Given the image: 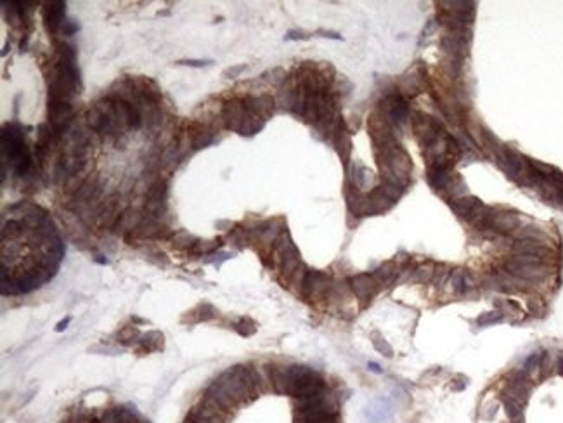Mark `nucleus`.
Returning a JSON list of instances; mask_svg holds the SVG:
<instances>
[{
    "label": "nucleus",
    "instance_id": "2f4dec72",
    "mask_svg": "<svg viewBox=\"0 0 563 423\" xmlns=\"http://www.w3.org/2000/svg\"><path fill=\"white\" fill-rule=\"evenodd\" d=\"M556 369L560 375H563V352L558 354V357H556Z\"/></svg>",
    "mask_w": 563,
    "mask_h": 423
},
{
    "label": "nucleus",
    "instance_id": "4468645a",
    "mask_svg": "<svg viewBox=\"0 0 563 423\" xmlns=\"http://www.w3.org/2000/svg\"><path fill=\"white\" fill-rule=\"evenodd\" d=\"M397 274H399V266H397V262H387V264H383V266H380L375 273H373V278L376 279V283L380 286H388L397 279Z\"/></svg>",
    "mask_w": 563,
    "mask_h": 423
},
{
    "label": "nucleus",
    "instance_id": "bb28decb",
    "mask_svg": "<svg viewBox=\"0 0 563 423\" xmlns=\"http://www.w3.org/2000/svg\"><path fill=\"white\" fill-rule=\"evenodd\" d=\"M302 39H307V35L302 32H295V30L288 32V35H286V40H302Z\"/></svg>",
    "mask_w": 563,
    "mask_h": 423
},
{
    "label": "nucleus",
    "instance_id": "c85d7f7f",
    "mask_svg": "<svg viewBox=\"0 0 563 423\" xmlns=\"http://www.w3.org/2000/svg\"><path fill=\"white\" fill-rule=\"evenodd\" d=\"M317 33H321L323 37H326V39H335V40H342V37L338 35V33L335 32H324V30H319Z\"/></svg>",
    "mask_w": 563,
    "mask_h": 423
},
{
    "label": "nucleus",
    "instance_id": "6e6552de",
    "mask_svg": "<svg viewBox=\"0 0 563 423\" xmlns=\"http://www.w3.org/2000/svg\"><path fill=\"white\" fill-rule=\"evenodd\" d=\"M243 104L246 106L248 111L262 120L269 118L272 113H274V99H272L270 96H267V94L256 96V97L255 96L246 97V99L243 101Z\"/></svg>",
    "mask_w": 563,
    "mask_h": 423
},
{
    "label": "nucleus",
    "instance_id": "6ab92c4d",
    "mask_svg": "<svg viewBox=\"0 0 563 423\" xmlns=\"http://www.w3.org/2000/svg\"><path fill=\"white\" fill-rule=\"evenodd\" d=\"M220 247V240L218 241H198L191 247V254L199 255V254H211L213 250Z\"/></svg>",
    "mask_w": 563,
    "mask_h": 423
},
{
    "label": "nucleus",
    "instance_id": "a211bd4d",
    "mask_svg": "<svg viewBox=\"0 0 563 423\" xmlns=\"http://www.w3.org/2000/svg\"><path fill=\"white\" fill-rule=\"evenodd\" d=\"M371 342H373V345H375V349L378 350V352L383 354L385 357H392V356H394V349L388 345L387 340L381 337L380 333H373L371 335Z\"/></svg>",
    "mask_w": 563,
    "mask_h": 423
},
{
    "label": "nucleus",
    "instance_id": "412c9836",
    "mask_svg": "<svg viewBox=\"0 0 563 423\" xmlns=\"http://www.w3.org/2000/svg\"><path fill=\"white\" fill-rule=\"evenodd\" d=\"M464 274H466V271L458 269V271H454V273H452V278H451L452 288H454V292L459 293V295L466 293V285H464Z\"/></svg>",
    "mask_w": 563,
    "mask_h": 423
},
{
    "label": "nucleus",
    "instance_id": "ddd939ff",
    "mask_svg": "<svg viewBox=\"0 0 563 423\" xmlns=\"http://www.w3.org/2000/svg\"><path fill=\"white\" fill-rule=\"evenodd\" d=\"M189 137H191V142L196 149L206 148V146L213 141V132H211L208 127L203 125V123L192 122L191 127H189Z\"/></svg>",
    "mask_w": 563,
    "mask_h": 423
},
{
    "label": "nucleus",
    "instance_id": "f8f14e48",
    "mask_svg": "<svg viewBox=\"0 0 563 423\" xmlns=\"http://www.w3.org/2000/svg\"><path fill=\"white\" fill-rule=\"evenodd\" d=\"M520 224V217L515 214H509V212H502V214L494 215L492 221V231H496L497 234H509L513 231L518 229Z\"/></svg>",
    "mask_w": 563,
    "mask_h": 423
},
{
    "label": "nucleus",
    "instance_id": "7ed1b4c3",
    "mask_svg": "<svg viewBox=\"0 0 563 423\" xmlns=\"http://www.w3.org/2000/svg\"><path fill=\"white\" fill-rule=\"evenodd\" d=\"M504 271L523 281H539L547 274L546 264L542 259L534 255L513 254L504 262Z\"/></svg>",
    "mask_w": 563,
    "mask_h": 423
},
{
    "label": "nucleus",
    "instance_id": "f3484780",
    "mask_svg": "<svg viewBox=\"0 0 563 423\" xmlns=\"http://www.w3.org/2000/svg\"><path fill=\"white\" fill-rule=\"evenodd\" d=\"M234 330L241 335V337H250L256 331V323L251 321L250 317H241L236 324H234Z\"/></svg>",
    "mask_w": 563,
    "mask_h": 423
},
{
    "label": "nucleus",
    "instance_id": "4be33fe9",
    "mask_svg": "<svg viewBox=\"0 0 563 423\" xmlns=\"http://www.w3.org/2000/svg\"><path fill=\"white\" fill-rule=\"evenodd\" d=\"M433 276H435V271H433V267H419V269L414 273L413 276V281H418V283H428L433 279Z\"/></svg>",
    "mask_w": 563,
    "mask_h": 423
},
{
    "label": "nucleus",
    "instance_id": "5701e85b",
    "mask_svg": "<svg viewBox=\"0 0 563 423\" xmlns=\"http://www.w3.org/2000/svg\"><path fill=\"white\" fill-rule=\"evenodd\" d=\"M542 354L544 352H532L530 356L525 359V362H523V369H525V371L530 373V371H534L535 368H539V364H541V359H542Z\"/></svg>",
    "mask_w": 563,
    "mask_h": 423
},
{
    "label": "nucleus",
    "instance_id": "473e14b6",
    "mask_svg": "<svg viewBox=\"0 0 563 423\" xmlns=\"http://www.w3.org/2000/svg\"><path fill=\"white\" fill-rule=\"evenodd\" d=\"M368 366H369V369H371V371H375V373H381V371H383V369H381L380 366L376 364V362H369Z\"/></svg>",
    "mask_w": 563,
    "mask_h": 423
},
{
    "label": "nucleus",
    "instance_id": "f03ea898",
    "mask_svg": "<svg viewBox=\"0 0 563 423\" xmlns=\"http://www.w3.org/2000/svg\"><path fill=\"white\" fill-rule=\"evenodd\" d=\"M2 158L4 165L9 163L16 175H25L28 172L32 158L20 127L6 125L2 128Z\"/></svg>",
    "mask_w": 563,
    "mask_h": 423
},
{
    "label": "nucleus",
    "instance_id": "72a5a7b5",
    "mask_svg": "<svg viewBox=\"0 0 563 423\" xmlns=\"http://www.w3.org/2000/svg\"><path fill=\"white\" fill-rule=\"evenodd\" d=\"M511 423H525V421H523V418H521V420H513Z\"/></svg>",
    "mask_w": 563,
    "mask_h": 423
},
{
    "label": "nucleus",
    "instance_id": "423d86ee",
    "mask_svg": "<svg viewBox=\"0 0 563 423\" xmlns=\"http://www.w3.org/2000/svg\"><path fill=\"white\" fill-rule=\"evenodd\" d=\"M350 288L355 293V297L362 302V304H368V302L373 300V297L378 293V288L380 285L376 283V279L373 278V274H357L354 278H350L349 281Z\"/></svg>",
    "mask_w": 563,
    "mask_h": 423
},
{
    "label": "nucleus",
    "instance_id": "aec40b11",
    "mask_svg": "<svg viewBox=\"0 0 563 423\" xmlns=\"http://www.w3.org/2000/svg\"><path fill=\"white\" fill-rule=\"evenodd\" d=\"M504 319V314L499 311H492V312H483L482 316H478L477 324L478 326H490V324L501 323Z\"/></svg>",
    "mask_w": 563,
    "mask_h": 423
},
{
    "label": "nucleus",
    "instance_id": "1a4fd4ad",
    "mask_svg": "<svg viewBox=\"0 0 563 423\" xmlns=\"http://www.w3.org/2000/svg\"><path fill=\"white\" fill-rule=\"evenodd\" d=\"M383 108L392 122H404L407 118V113H409L407 103L400 96H395V94L394 96H388L383 101Z\"/></svg>",
    "mask_w": 563,
    "mask_h": 423
},
{
    "label": "nucleus",
    "instance_id": "7c9ffc66",
    "mask_svg": "<svg viewBox=\"0 0 563 423\" xmlns=\"http://www.w3.org/2000/svg\"><path fill=\"white\" fill-rule=\"evenodd\" d=\"M70 321H71V317H66V319L59 321V324H58V326H56V331H63V330H66L68 324H70Z\"/></svg>",
    "mask_w": 563,
    "mask_h": 423
},
{
    "label": "nucleus",
    "instance_id": "b1692460",
    "mask_svg": "<svg viewBox=\"0 0 563 423\" xmlns=\"http://www.w3.org/2000/svg\"><path fill=\"white\" fill-rule=\"evenodd\" d=\"M137 338H141V333H139V330H137V328H134V326H127L125 330L120 333V342L127 343V345H128V343H132V342H135Z\"/></svg>",
    "mask_w": 563,
    "mask_h": 423
},
{
    "label": "nucleus",
    "instance_id": "f257e3e1",
    "mask_svg": "<svg viewBox=\"0 0 563 423\" xmlns=\"http://www.w3.org/2000/svg\"><path fill=\"white\" fill-rule=\"evenodd\" d=\"M78 82L80 78L77 70V54L70 45L63 44L59 47L58 61L49 85V96H58L70 101V97L78 92Z\"/></svg>",
    "mask_w": 563,
    "mask_h": 423
},
{
    "label": "nucleus",
    "instance_id": "393cba45",
    "mask_svg": "<svg viewBox=\"0 0 563 423\" xmlns=\"http://www.w3.org/2000/svg\"><path fill=\"white\" fill-rule=\"evenodd\" d=\"M496 413H497V404L490 402V404H487L485 409H483V418H485V420H492V418L496 416Z\"/></svg>",
    "mask_w": 563,
    "mask_h": 423
},
{
    "label": "nucleus",
    "instance_id": "39448f33",
    "mask_svg": "<svg viewBox=\"0 0 563 423\" xmlns=\"http://www.w3.org/2000/svg\"><path fill=\"white\" fill-rule=\"evenodd\" d=\"M331 288V276L321 271H307L302 279V292L307 298L323 297Z\"/></svg>",
    "mask_w": 563,
    "mask_h": 423
},
{
    "label": "nucleus",
    "instance_id": "2eb2a0df",
    "mask_svg": "<svg viewBox=\"0 0 563 423\" xmlns=\"http://www.w3.org/2000/svg\"><path fill=\"white\" fill-rule=\"evenodd\" d=\"M163 349V335L160 331H149L147 335H142L139 340V350L141 352H154V350Z\"/></svg>",
    "mask_w": 563,
    "mask_h": 423
},
{
    "label": "nucleus",
    "instance_id": "20e7f679",
    "mask_svg": "<svg viewBox=\"0 0 563 423\" xmlns=\"http://www.w3.org/2000/svg\"><path fill=\"white\" fill-rule=\"evenodd\" d=\"M73 120V108L70 101L58 96H49V122L54 132H63Z\"/></svg>",
    "mask_w": 563,
    "mask_h": 423
},
{
    "label": "nucleus",
    "instance_id": "dca6fc26",
    "mask_svg": "<svg viewBox=\"0 0 563 423\" xmlns=\"http://www.w3.org/2000/svg\"><path fill=\"white\" fill-rule=\"evenodd\" d=\"M501 401H502V406H504V409H506V414L511 418V421L513 420H521V418H523V406L525 404L515 401V399L504 397V395H501Z\"/></svg>",
    "mask_w": 563,
    "mask_h": 423
},
{
    "label": "nucleus",
    "instance_id": "cd10ccee",
    "mask_svg": "<svg viewBox=\"0 0 563 423\" xmlns=\"http://www.w3.org/2000/svg\"><path fill=\"white\" fill-rule=\"evenodd\" d=\"M78 30V26L75 25L73 21H64V33L66 35H71V33H75Z\"/></svg>",
    "mask_w": 563,
    "mask_h": 423
},
{
    "label": "nucleus",
    "instance_id": "a878e982",
    "mask_svg": "<svg viewBox=\"0 0 563 423\" xmlns=\"http://www.w3.org/2000/svg\"><path fill=\"white\" fill-rule=\"evenodd\" d=\"M210 61H199V59H186V61H179L177 64H186V66H192V68H203L206 66Z\"/></svg>",
    "mask_w": 563,
    "mask_h": 423
},
{
    "label": "nucleus",
    "instance_id": "c756f323",
    "mask_svg": "<svg viewBox=\"0 0 563 423\" xmlns=\"http://www.w3.org/2000/svg\"><path fill=\"white\" fill-rule=\"evenodd\" d=\"M244 68H246V66H244V64H241V66H237V68H230V70H227L225 73L230 75V77H236V75H239L241 71H244Z\"/></svg>",
    "mask_w": 563,
    "mask_h": 423
},
{
    "label": "nucleus",
    "instance_id": "9b49d317",
    "mask_svg": "<svg viewBox=\"0 0 563 423\" xmlns=\"http://www.w3.org/2000/svg\"><path fill=\"white\" fill-rule=\"evenodd\" d=\"M269 380L277 394H288L290 392V373L288 366H267Z\"/></svg>",
    "mask_w": 563,
    "mask_h": 423
},
{
    "label": "nucleus",
    "instance_id": "0eeeda50",
    "mask_svg": "<svg viewBox=\"0 0 563 423\" xmlns=\"http://www.w3.org/2000/svg\"><path fill=\"white\" fill-rule=\"evenodd\" d=\"M452 208L461 217L468 219V221L473 224L475 221L482 215V212L485 210V205L480 201L478 198H473V196H466V198H458L454 203H452Z\"/></svg>",
    "mask_w": 563,
    "mask_h": 423
},
{
    "label": "nucleus",
    "instance_id": "9d476101",
    "mask_svg": "<svg viewBox=\"0 0 563 423\" xmlns=\"http://www.w3.org/2000/svg\"><path fill=\"white\" fill-rule=\"evenodd\" d=\"M64 7H66V4L61 2V0L59 2H51L44 7V21L49 32H58V28L63 25Z\"/></svg>",
    "mask_w": 563,
    "mask_h": 423
}]
</instances>
